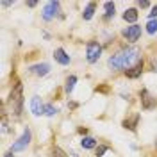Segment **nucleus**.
<instances>
[{
    "instance_id": "nucleus-1",
    "label": "nucleus",
    "mask_w": 157,
    "mask_h": 157,
    "mask_svg": "<svg viewBox=\"0 0 157 157\" xmlns=\"http://www.w3.org/2000/svg\"><path fill=\"white\" fill-rule=\"evenodd\" d=\"M139 59H141V50L137 47H125L109 57V66L113 70H130L137 63H141Z\"/></svg>"
},
{
    "instance_id": "nucleus-2",
    "label": "nucleus",
    "mask_w": 157,
    "mask_h": 157,
    "mask_svg": "<svg viewBox=\"0 0 157 157\" xmlns=\"http://www.w3.org/2000/svg\"><path fill=\"white\" fill-rule=\"evenodd\" d=\"M9 104H11V107H13V113H14L16 116H20V113H21V105H23V86H21L20 82L13 88V91H11Z\"/></svg>"
},
{
    "instance_id": "nucleus-3",
    "label": "nucleus",
    "mask_w": 157,
    "mask_h": 157,
    "mask_svg": "<svg viewBox=\"0 0 157 157\" xmlns=\"http://www.w3.org/2000/svg\"><path fill=\"white\" fill-rule=\"evenodd\" d=\"M30 139H32V132H30V128H25L23 130V134L13 143V147H11V152H21V150H25L27 145L30 143Z\"/></svg>"
},
{
    "instance_id": "nucleus-4",
    "label": "nucleus",
    "mask_w": 157,
    "mask_h": 157,
    "mask_svg": "<svg viewBox=\"0 0 157 157\" xmlns=\"http://www.w3.org/2000/svg\"><path fill=\"white\" fill-rule=\"evenodd\" d=\"M100 54H102V47H100V43L97 41H89L88 47H86V59H88V63H97L98 59H100Z\"/></svg>"
},
{
    "instance_id": "nucleus-5",
    "label": "nucleus",
    "mask_w": 157,
    "mask_h": 157,
    "mask_svg": "<svg viewBox=\"0 0 157 157\" xmlns=\"http://www.w3.org/2000/svg\"><path fill=\"white\" fill-rule=\"evenodd\" d=\"M59 7H61V4H59V2H56V0L47 2V4H45V7H43V13H41L43 20H47V21L54 20V18H56V14L59 13Z\"/></svg>"
},
{
    "instance_id": "nucleus-6",
    "label": "nucleus",
    "mask_w": 157,
    "mask_h": 157,
    "mask_svg": "<svg viewBox=\"0 0 157 157\" xmlns=\"http://www.w3.org/2000/svg\"><path fill=\"white\" fill-rule=\"evenodd\" d=\"M139 97H141V107L145 109V111H148V109H152V107H155V104H157L155 98L152 97L147 89H141V91H139Z\"/></svg>"
},
{
    "instance_id": "nucleus-7",
    "label": "nucleus",
    "mask_w": 157,
    "mask_h": 157,
    "mask_svg": "<svg viewBox=\"0 0 157 157\" xmlns=\"http://www.w3.org/2000/svg\"><path fill=\"white\" fill-rule=\"evenodd\" d=\"M123 36L127 38V41L134 43V41H137L139 36H141V27H139V25H130V27H127V29L123 30Z\"/></svg>"
},
{
    "instance_id": "nucleus-8",
    "label": "nucleus",
    "mask_w": 157,
    "mask_h": 157,
    "mask_svg": "<svg viewBox=\"0 0 157 157\" xmlns=\"http://www.w3.org/2000/svg\"><path fill=\"white\" fill-rule=\"evenodd\" d=\"M29 71L32 73V75H36V77H45V75H48V71H50V64H47V63H39V64L30 66Z\"/></svg>"
},
{
    "instance_id": "nucleus-9",
    "label": "nucleus",
    "mask_w": 157,
    "mask_h": 157,
    "mask_svg": "<svg viewBox=\"0 0 157 157\" xmlns=\"http://www.w3.org/2000/svg\"><path fill=\"white\" fill-rule=\"evenodd\" d=\"M43 109H45V105L41 104V98H39V97H32V98H30V111H32V114H34V116L43 114Z\"/></svg>"
},
{
    "instance_id": "nucleus-10",
    "label": "nucleus",
    "mask_w": 157,
    "mask_h": 157,
    "mask_svg": "<svg viewBox=\"0 0 157 157\" xmlns=\"http://www.w3.org/2000/svg\"><path fill=\"white\" fill-rule=\"evenodd\" d=\"M54 57H56V61H57L59 64H63V66H66V64H70V56L64 52L63 48H56V52H54Z\"/></svg>"
},
{
    "instance_id": "nucleus-11",
    "label": "nucleus",
    "mask_w": 157,
    "mask_h": 157,
    "mask_svg": "<svg viewBox=\"0 0 157 157\" xmlns=\"http://www.w3.org/2000/svg\"><path fill=\"white\" fill-rule=\"evenodd\" d=\"M141 73H143V61L137 63L136 66H132L130 70H125V75L128 78H137V77H141Z\"/></svg>"
},
{
    "instance_id": "nucleus-12",
    "label": "nucleus",
    "mask_w": 157,
    "mask_h": 157,
    "mask_svg": "<svg viewBox=\"0 0 157 157\" xmlns=\"http://www.w3.org/2000/svg\"><path fill=\"white\" fill-rule=\"evenodd\" d=\"M80 147L86 148V150H91V148L97 147V139H95V137H91V136L82 137V141H80Z\"/></svg>"
},
{
    "instance_id": "nucleus-13",
    "label": "nucleus",
    "mask_w": 157,
    "mask_h": 157,
    "mask_svg": "<svg viewBox=\"0 0 157 157\" xmlns=\"http://www.w3.org/2000/svg\"><path fill=\"white\" fill-rule=\"evenodd\" d=\"M123 20L128 21V23H132V25H136V20H137V11L136 9H127L123 13Z\"/></svg>"
},
{
    "instance_id": "nucleus-14",
    "label": "nucleus",
    "mask_w": 157,
    "mask_h": 157,
    "mask_svg": "<svg viewBox=\"0 0 157 157\" xmlns=\"http://www.w3.org/2000/svg\"><path fill=\"white\" fill-rule=\"evenodd\" d=\"M137 121H139V114H134L132 118H128V120H125L123 121V127L128 128V130H136V125H137Z\"/></svg>"
},
{
    "instance_id": "nucleus-15",
    "label": "nucleus",
    "mask_w": 157,
    "mask_h": 157,
    "mask_svg": "<svg viewBox=\"0 0 157 157\" xmlns=\"http://www.w3.org/2000/svg\"><path fill=\"white\" fill-rule=\"evenodd\" d=\"M95 9H97V4H95V2H89L88 7H86L84 13H82V18L84 20H91L93 18V14H95Z\"/></svg>"
},
{
    "instance_id": "nucleus-16",
    "label": "nucleus",
    "mask_w": 157,
    "mask_h": 157,
    "mask_svg": "<svg viewBox=\"0 0 157 157\" xmlns=\"http://www.w3.org/2000/svg\"><path fill=\"white\" fill-rule=\"evenodd\" d=\"M75 84H77V77H75V75H70V77L66 78V86H64V91H66V93L70 95V93L75 89Z\"/></svg>"
},
{
    "instance_id": "nucleus-17",
    "label": "nucleus",
    "mask_w": 157,
    "mask_h": 157,
    "mask_svg": "<svg viewBox=\"0 0 157 157\" xmlns=\"http://www.w3.org/2000/svg\"><path fill=\"white\" fill-rule=\"evenodd\" d=\"M104 9H105V18H113V16H114L116 7H114L113 2H105V4H104Z\"/></svg>"
},
{
    "instance_id": "nucleus-18",
    "label": "nucleus",
    "mask_w": 157,
    "mask_h": 157,
    "mask_svg": "<svg viewBox=\"0 0 157 157\" xmlns=\"http://www.w3.org/2000/svg\"><path fill=\"white\" fill-rule=\"evenodd\" d=\"M43 114H45V116H56V114H57V107H54V105H52V104H47V105H45V109H43Z\"/></svg>"
},
{
    "instance_id": "nucleus-19",
    "label": "nucleus",
    "mask_w": 157,
    "mask_h": 157,
    "mask_svg": "<svg viewBox=\"0 0 157 157\" xmlns=\"http://www.w3.org/2000/svg\"><path fill=\"white\" fill-rule=\"evenodd\" d=\"M147 32L148 34H155L157 32V20H150L147 23Z\"/></svg>"
},
{
    "instance_id": "nucleus-20",
    "label": "nucleus",
    "mask_w": 157,
    "mask_h": 157,
    "mask_svg": "<svg viewBox=\"0 0 157 157\" xmlns=\"http://www.w3.org/2000/svg\"><path fill=\"white\" fill-rule=\"evenodd\" d=\"M107 150H109L107 145H100V147L97 148V155H98V157H102L104 154H105V152H107Z\"/></svg>"
},
{
    "instance_id": "nucleus-21",
    "label": "nucleus",
    "mask_w": 157,
    "mask_h": 157,
    "mask_svg": "<svg viewBox=\"0 0 157 157\" xmlns=\"http://www.w3.org/2000/svg\"><path fill=\"white\" fill-rule=\"evenodd\" d=\"M2 132L4 134L7 132V120H6V116H2Z\"/></svg>"
},
{
    "instance_id": "nucleus-22",
    "label": "nucleus",
    "mask_w": 157,
    "mask_h": 157,
    "mask_svg": "<svg viewBox=\"0 0 157 157\" xmlns=\"http://www.w3.org/2000/svg\"><path fill=\"white\" fill-rule=\"evenodd\" d=\"M148 16H150V20L157 18V6H155V7H152V11H150V13H148Z\"/></svg>"
},
{
    "instance_id": "nucleus-23",
    "label": "nucleus",
    "mask_w": 157,
    "mask_h": 157,
    "mask_svg": "<svg viewBox=\"0 0 157 157\" xmlns=\"http://www.w3.org/2000/svg\"><path fill=\"white\" fill-rule=\"evenodd\" d=\"M54 155L56 157H64V152L61 148H54Z\"/></svg>"
},
{
    "instance_id": "nucleus-24",
    "label": "nucleus",
    "mask_w": 157,
    "mask_h": 157,
    "mask_svg": "<svg viewBox=\"0 0 157 157\" xmlns=\"http://www.w3.org/2000/svg\"><path fill=\"white\" fill-rule=\"evenodd\" d=\"M148 6H150V4H148L147 0H143V2L139 0V7H143V9H145V7H148Z\"/></svg>"
},
{
    "instance_id": "nucleus-25",
    "label": "nucleus",
    "mask_w": 157,
    "mask_h": 157,
    "mask_svg": "<svg viewBox=\"0 0 157 157\" xmlns=\"http://www.w3.org/2000/svg\"><path fill=\"white\" fill-rule=\"evenodd\" d=\"M27 6H29V7H36V6H38V2H29Z\"/></svg>"
},
{
    "instance_id": "nucleus-26",
    "label": "nucleus",
    "mask_w": 157,
    "mask_h": 157,
    "mask_svg": "<svg viewBox=\"0 0 157 157\" xmlns=\"http://www.w3.org/2000/svg\"><path fill=\"white\" fill-rule=\"evenodd\" d=\"M4 157H14V155H13V152H7V154H6Z\"/></svg>"
},
{
    "instance_id": "nucleus-27",
    "label": "nucleus",
    "mask_w": 157,
    "mask_h": 157,
    "mask_svg": "<svg viewBox=\"0 0 157 157\" xmlns=\"http://www.w3.org/2000/svg\"><path fill=\"white\" fill-rule=\"evenodd\" d=\"M155 148H157V141H155Z\"/></svg>"
}]
</instances>
